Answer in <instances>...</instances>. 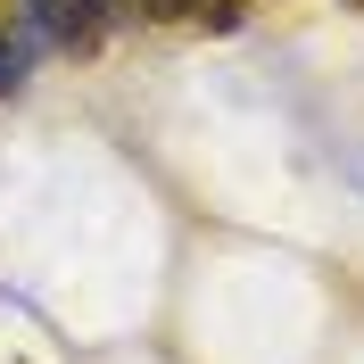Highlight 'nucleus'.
<instances>
[{
  "label": "nucleus",
  "mask_w": 364,
  "mask_h": 364,
  "mask_svg": "<svg viewBox=\"0 0 364 364\" xmlns=\"http://www.w3.org/2000/svg\"><path fill=\"white\" fill-rule=\"evenodd\" d=\"M191 17H199L207 33H232V25H240V0H199V9H191Z\"/></svg>",
  "instance_id": "1"
},
{
  "label": "nucleus",
  "mask_w": 364,
  "mask_h": 364,
  "mask_svg": "<svg viewBox=\"0 0 364 364\" xmlns=\"http://www.w3.org/2000/svg\"><path fill=\"white\" fill-rule=\"evenodd\" d=\"M199 0H133V17H191Z\"/></svg>",
  "instance_id": "2"
}]
</instances>
